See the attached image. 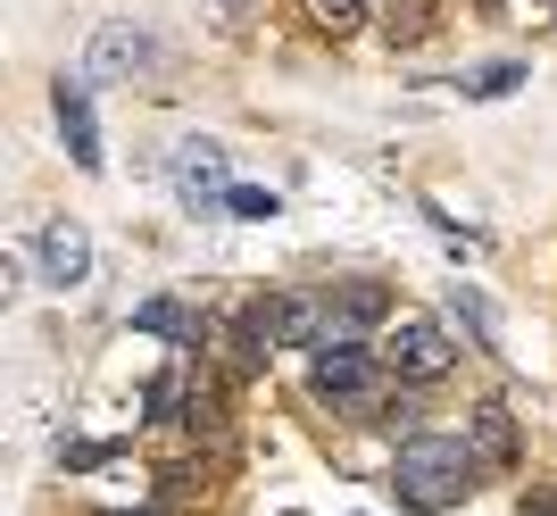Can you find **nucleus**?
Here are the masks:
<instances>
[{"instance_id": "1", "label": "nucleus", "mask_w": 557, "mask_h": 516, "mask_svg": "<svg viewBox=\"0 0 557 516\" xmlns=\"http://www.w3.org/2000/svg\"><path fill=\"white\" fill-rule=\"evenodd\" d=\"M483 467H491V458L474 442L408 433L399 458H392V492H399V508H417V516H449V508H466V500L483 492Z\"/></svg>"}, {"instance_id": "2", "label": "nucleus", "mask_w": 557, "mask_h": 516, "mask_svg": "<svg viewBox=\"0 0 557 516\" xmlns=\"http://www.w3.org/2000/svg\"><path fill=\"white\" fill-rule=\"evenodd\" d=\"M308 392L325 408H383V383H374V358L358 342H325L308 358Z\"/></svg>"}, {"instance_id": "3", "label": "nucleus", "mask_w": 557, "mask_h": 516, "mask_svg": "<svg viewBox=\"0 0 557 516\" xmlns=\"http://www.w3.org/2000/svg\"><path fill=\"white\" fill-rule=\"evenodd\" d=\"M150 67H159V42H150L134 17H109L92 34V50H84V75H92V84H134V75H150Z\"/></svg>"}, {"instance_id": "4", "label": "nucleus", "mask_w": 557, "mask_h": 516, "mask_svg": "<svg viewBox=\"0 0 557 516\" xmlns=\"http://www.w3.org/2000/svg\"><path fill=\"white\" fill-rule=\"evenodd\" d=\"M166 175H175V192H184V209H225V192H233L225 142H209V134L175 142V159H166Z\"/></svg>"}, {"instance_id": "5", "label": "nucleus", "mask_w": 557, "mask_h": 516, "mask_svg": "<svg viewBox=\"0 0 557 516\" xmlns=\"http://www.w3.org/2000/svg\"><path fill=\"white\" fill-rule=\"evenodd\" d=\"M383 358H392V376H408V383H442L449 376V333L433 325V317H399L392 333H383Z\"/></svg>"}, {"instance_id": "6", "label": "nucleus", "mask_w": 557, "mask_h": 516, "mask_svg": "<svg viewBox=\"0 0 557 516\" xmlns=\"http://www.w3.org/2000/svg\"><path fill=\"white\" fill-rule=\"evenodd\" d=\"M92 75H59L50 84V118H59V142H67V159L84 175H100V125H92V93H84Z\"/></svg>"}, {"instance_id": "7", "label": "nucleus", "mask_w": 557, "mask_h": 516, "mask_svg": "<svg viewBox=\"0 0 557 516\" xmlns=\"http://www.w3.org/2000/svg\"><path fill=\"white\" fill-rule=\"evenodd\" d=\"M34 258H42V283H50V292H75V283L92 275V234H84L75 217H50L42 234H34Z\"/></svg>"}, {"instance_id": "8", "label": "nucleus", "mask_w": 557, "mask_h": 516, "mask_svg": "<svg viewBox=\"0 0 557 516\" xmlns=\"http://www.w3.org/2000/svg\"><path fill=\"white\" fill-rule=\"evenodd\" d=\"M383 317H392V292H383V283H342V292H333L325 300V342H358V325H383Z\"/></svg>"}, {"instance_id": "9", "label": "nucleus", "mask_w": 557, "mask_h": 516, "mask_svg": "<svg viewBox=\"0 0 557 516\" xmlns=\"http://www.w3.org/2000/svg\"><path fill=\"white\" fill-rule=\"evenodd\" d=\"M141 333H159V342H184V351H200V317H191L184 300H141L134 308Z\"/></svg>"}, {"instance_id": "10", "label": "nucleus", "mask_w": 557, "mask_h": 516, "mask_svg": "<svg viewBox=\"0 0 557 516\" xmlns=\"http://www.w3.org/2000/svg\"><path fill=\"white\" fill-rule=\"evenodd\" d=\"M516 84H524V59H491V67L458 75V93H466V100H508Z\"/></svg>"}, {"instance_id": "11", "label": "nucleus", "mask_w": 557, "mask_h": 516, "mask_svg": "<svg viewBox=\"0 0 557 516\" xmlns=\"http://www.w3.org/2000/svg\"><path fill=\"white\" fill-rule=\"evenodd\" d=\"M449 317H458L483 351H499V325H491V308H483V292H474V283H449Z\"/></svg>"}, {"instance_id": "12", "label": "nucleus", "mask_w": 557, "mask_h": 516, "mask_svg": "<svg viewBox=\"0 0 557 516\" xmlns=\"http://www.w3.org/2000/svg\"><path fill=\"white\" fill-rule=\"evenodd\" d=\"M474 450H483V458H516V417L508 408H474Z\"/></svg>"}, {"instance_id": "13", "label": "nucleus", "mask_w": 557, "mask_h": 516, "mask_svg": "<svg viewBox=\"0 0 557 516\" xmlns=\"http://www.w3.org/2000/svg\"><path fill=\"white\" fill-rule=\"evenodd\" d=\"M225 217H242V225H267V217H275V192L233 184V192H225Z\"/></svg>"}, {"instance_id": "14", "label": "nucleus", "mask_w": 557, "mask_h": 516, "mask_svg": "<svg viewBox=\"0 0 557 516\" xmlns=\"http://www.w3.org/2000/svg\"><path fill=\"white\" fill-rule=\"evenodd\" d=\"M116 442H59V467H109Z\"/></svg>"}, {"instance_id": "15", "label": "nucleus", "mask_w": 557, "mask_h": 516, "mask_svg": "<svg viewBox=\"0 0 557 516\" xmlns=\"http://www.w3.org/2000/svg\"><path fill=\"white\" fill-rule=\"evenodd\" d=\"M308 9H317V25H333V34L358 25V0H308Z\"/></svg>"}, {"instance_id": "16", "label": "nucleus", "mask_w": 557, "mask_h": 516, "mask_svg": "<svg viewBox=\"0 0 557 516\" xmlns=\"http://www.w3.org/2000/svg\"><path fill=\"white\" fill-rule=\"evenodd\" d=\"M225 9H233V17H242V9H250V0H225Z\"/></svg>"}, {"instance_id": "17", "label": "nucleus", "mask_w": 557, "mask_h": 516, "mask_svg": "<svg viewBox=\"0 0 557 516\" xmlns=\"http://www.w3.org/2000/svg\"><path fill=\"white\" fill-rule=\"evenodd\" d=\"M109 516H134V508H109Z\"/></svg>"}]
</instances>
